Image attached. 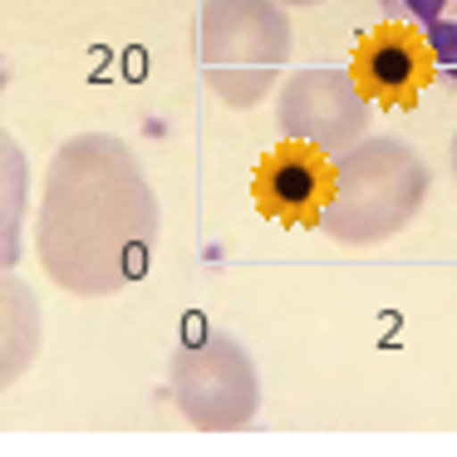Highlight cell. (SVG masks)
<instances>
[{"label": "cell", "mask_w": 457, "mask_h": 457, "mask_svg": "<svg viewBox=\"0 0 457 457\" xmlns=\"http://www.w3.org/2000/svg\"><path fill=\"white\" fill-rule=\"evenodd\" d=\"M447 153H453V178H457V133H453V148H447Z\"/></svg>", "instance_id": "cell-9"}, {"label": "cell", "mask_w": 457, "mask_h": 457, "mask_svg": "<svg viewBox=\"0 0 457 457\" xmlns=\"http://www.w3.org/2000/svg\"><path fill=\"white\" fill-rule=\"evenodd\" d=\"M158 197L138 153L113 133L60 143L45 178L35 251L70 295H119L148 270L158 246Z\"/></svg>", "instance_id": "cell-1"}, {"label": "cell", "mask_w": 457, "mask_h": 457, "mask_svg": "<svg viewBox=\"0 0 457 457\" xmlns=\"http://www.w3.org/2000/svg\"><path fill=\"white\" fill-rule=\"evenodd\" d=\"M286 5H320V0H286Z\"/></svg>", "instance_id": "cell-10"}, {"label": "cell", "mask_w": 457, "mask_h": 457, "mask_svg": "<svg viewBox=\"0 0 457 457\" xmlns=\"http://www.w3.org/2000/svg\"><path fill=\"white\" fill-rule=\"evenodd\" d=\"M329 187H335V158L305 148V143H290V138H286V148H276L256 168L261 212L286 221V227H320Z\"/></svg>", "instance_id": "cell-6"}, {"label": "cell", "mask_w": 457, "mask_h": 457, "mask_svg": "<svg viewBox=\"0 0 457 457\" xmlns=\"http://www.w3.org/2000/svg\"><path fill=\"white\" fill-rule=\"evenodd\" d=\"M290 60L286 0H202L197 64L227 109H256Z\"/></svg>", "instance_id": "cell-3"}, {"label": "cell", "mask_w": 457, "mask_h": 457, "mask_svg": "<svg viewBox=\"0 0 457 457\" xmlns=\"http://www.w3.org/2000/svg\"><path fill=\"white\" fill-rule=\"evenodd\" d=\"M388 21L408 25L428 50V70L447 94H457V0H378Z\"/></svg>", "instance_id": "cell-8"}, {"label": "cell", "mask_w": 457, "mask_h": 457, "mask_svg": "<svg viewBox=\"0 0 457 457\" xmlns=\"http://www.w3.org/2000/svg\"><path fill=\"white\" fill-rule=\"evenodd\" d=\"M172 398L202 433H241L261 413L256 359L221 329H197L172 354Z\"/></svg>", "instance_id": "cell-4"}, {"label": "cell", "mask_w": 457, "mask_h": 457, "mask_svg": "<svg viewBox=\"0 0 457 457\" xmlns=\"http://www.w3.org/2000/svg\"><path fill=\"white\" fill-rule=\"evenodd\" d=\"M276 123L290 143L339 158L349 153L369 129V94L349 70H295L280 84L276 99Z\"/></svg>", "instance_id": "cell-5"}, {"label": "cell", "mask_w": 457, "mask_h": 457, "mask_svg": "<svg viewBox=\"0 0 457 457\" xmlns=\"http://www.w3.org/2000/svg\"><path fill=\"white\" fill-rule=\"evenodd\" d=\"M423 40H408L398 30H384L374 40H364L354 60V79L364 94H374L378 104H413L423 89Z\"/></svg>", "instance_id": "cell-7"}, {"label": "cell", "mask_w": 457, "mask_h": 457, "mask_svg": "<svg viewBox=\"0 0 457 457\" xmlns=\"http://www.w3.org/2000/svg\"><path fill=\"white\" fill-rule=\"evenodd\" d=\"M428 187H433V172L413 143L388 138V133L359 138L335 158V187L320 212V231L335 237L339 246H378L413 227Z\"/></svg>", "instance_id": "cell-2"}]
</instances>
